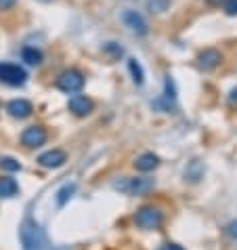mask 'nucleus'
<instances>
[{
	"label": "nucleus",
	"mask_w": 237,
	"mask_h": 250,
	"mask_svg": "<svg viewBox=\"0 0 237 250\" xmlns=\"http://www.w3.org/2000/svg\"><path fill=\"white\" fill-rule=\"evenodd\" d=\"M168 6H170V0H149L151 13H164L168 11Z\"/></svg>",
	"instance_id": "aec40b11"
},
{
	"label": "nucleus",
	"mask_w": 237,
	"mask_h": 250,
	"mask_svg": "<svg viewBox=\"0 0 237 250\" xmlns=\"http://www.w3.org/2000/svg\"><path fill=\"white\" fill-rule=\"evenodd\" d=\"M21 59L27 65H40L42 63V53H40L36 46H25L21 51Z\"/></svg>",
	"instance_id": "4468645a"
},
{
	"label": "nucleus",
	"mask_w": 237,
	"mask_h": 250,
	"mask_svg": "<svg viewBox=\"0 0 237 250\" xmlns=\"http://www.w3.org/2000/svg\"><path fill=\"white\" fill-rule=\"evenodd\" d=\"M158 164H159V158L156 154H141L137 160H135V168L137 170H141V172H149L153 168H158Z\"/></svg>",
	"instance_id": "f8f14e48"
},
{
	"label": "nucleus",
	"mask_w": 237,
	"mask_h": 250,
	"mask_svg": "<svg viewBox=\"0 0 237 250\" xmlns=\"http://www.w3.org/2000/svg\"><path fill=\"white\" fill-rule=\"evenodd\" d=\"M159 250H183V248H180L178 244H166V246H162Z\"/></svg>",
	"instance_id": "a878e982"
},
{
	"label": "nucleus",
	"mask_w": 237,
	"mask_h": 250,
	"mask_svg": "<svg viewBox=\"0 0 237 250\" xmlns=\"http://www.w3.org/2000/svg\"><path fill=\"white\" fill-rule=\"evenodd\" d=\"M0 168L17 172V170H21V164H19L15 158H0Z\"/></svg>",
	"instance_id": "a211bd4d"
},
{
	"label": "nucleus",
	"mask_w": 237,
	"mask_h": 250,
	"mask_svg": "<svg viewBox=\"0 0 237 250\" xmlns=\"http://www.w3.org/2000/svg\"><path fill=\"white\" fill-rule=\"evenodd\" d=\"M227 0H206V4H210V6H225Z\"/></svg>",
	"instance_id": "393cba45"
},
{
	"label": "nucleus",
	"mask_w": 237,
	"mask_h": 250,
	"mask_svg": "<svg viewBox=\"0 0 237 250\" xmlns=\"http://www.w3.org/2000/svg\"><path fill=\"white\" fill-rule=\"evenodd\" d=\"M229 105H231V107H237V86L233 88L231 93H229Z\"/></svg>",
	"instance_id": "b1692460"
},
{
	"label": "nucleus",
	"mask_w": 237,
	"mask_h": 250,
	"mask_svg": "<svg viewBox=\"0 0 237 250\" xmlns=\"http://www.w3.org/2000/svg\"><path fill=\"white\" fill-rule=\"evenodd\" d=\"M0 82L9 86H23L27 82V72L17 63H0Z\"/></svg>",
	"instance_id": "39448f33"
},
{
	"label": "nucleus",
	"mask_w": 237,
	"mask_h": 250,
	"mask_svg": "<svg viewBox=\"0 0 237 250\" xmlns=\"http://www.w3.org/2000/svg\"><path fill=\"white\" fill-rule=\"evenodd\" d=\"M6 112H9V116H13V118L25 120V118L32 116L34 105L27 99H13V101L6 103Z\"/></svg>",
	"instance_id": "9b49d317"
},
{
	"label": "nucleus",
	"mask_w": 237,
	"mask_h": 250,
	"mask_svg": "<svg viewBox=\"0 0 237 250\" xmlns=\"http://www.w3.org/2000/svg\"><path fill=\"white\" fill-rule=\"evenodd\" d=\"M222 9H225V13H227V15H231V17L237 15V0H227Z\"/></svg>",
	"instance_id": "412c9836"
},
{
	"label": "nucleus",
	"mask_w": 237,
	"mask_h": 250,
	"mask_svg": "<svg viewBox=\"0 0 237 250\" xmlns=\"http://www.w3.org/2000/svg\"><path fill=\"white\" fill-rule=\"evenodd\" d=\"M84 74L80 72V69H65V72H61L57 76V80H55V86L59 88V91H63L67 95H72V93H78L84 88Z\"/></svg>",
	"instance_id": "7ed1b4c3"
},
{
	"label": "nucleus",
	"mask_w": 237,
	"mask_h": 250,
	"mask_svg": "<svg viewBox=\"0 0 237 250\" xmlns=\"http://www.w3.org/2000/svg\"><path fill=\"white\" fill-rule=\"evenodd\" d=\"M74 191H76V185H74V183H67V185L61 187V189L57 191V206H65L67 200L72 198Z\"/></svg>",
	"instance_id": "f3484780"
},
{
	"label": "nucleus",
	"mask_w": 237,
	"mask_h": 250,
	"mask_svg": "<svg viewBox=\"0 0 237 250\" xmlns=\"http://www.w3.org/2000/svg\"><path fill=\"white\" fill-rule=\"evenodd\" d=\"M67 109L74 116L84 118V116H88L90 112H93V101H90L88 97H84V95H74L72 99L67 101Z\"/></svg>",
	"instance_id": "9d476101"
},
{
	"label": "nucleus",
	"mask_w": 237,
	"mask_h": 250,
	"mask_svg": "<svg viewBox=\"0 0 237 250\" xmlns=\"http://www.w3.org/2000/svg\"><path fill=\"white\" fill-rule=\"evenodd\" d=\"M135 223L137 227L145 229V231H151V229L162 227L164 223V212L156 206H141L135 214Z\"/></svg>",
	"instance_id": "20e7f679"
},
{
	"label": "nucleus",
	"mask_w": 237,
	"mask_h": 250,
	"mask_svg": "<svg viewBox=\"0 0 237 250\" xmlns=\"http://www.w3.org/2000/svg\"><path fill=\"white\" fill-rule=\"evenodd\" d=\"M103 51H105L111 59H120V57H122V53H124V51H122V46H120V44H116V42H107L105 46H103Z\"/></svg>",
	"instance_id": "6ab92c4d"
},
{
	"label": "nucleus",
	"mask_w": 237,
	"mask_h": 250,
	"mask_svg": "<svg viewBox=\"0 0 237 250\" xmlns=\"http://www.w3.org/2000/svg\"><path fill=\"white\" fill-rule=\"evenodd\" d=\"M65 162H67V154L63 149H48L38 156V164L42 166V168H59V166H63Z\"/></svg>",
	"instance_id": "1a4fd4ad"
},
{
	"label": "nucleus",
	"mask_w": 237,
	"mask_h": 250,
	"mask_svg": "<svg viewBox=\"0 0 237 250\" xmlns=\"http://www.w3.org/2000/svg\"><path fill=\"white\" fill-rule=\"evenodd\" d=\"M201 177H204V164H201L199 160H193L185 170V179H189L191 183H198Z\"/></svg>",
	"instance_id": "2eb2a0df"
},
{
	"label": "nucleus",
	"mask_w": 237,
	"mask_h": 250,
	"mask_svg": "<svg viewBox=\"0 0 237 250\" xmlns=\"http://www.w3.org/2000/svg\"><path fill=\"white\" fill-rule=\"evenodd\" d=\"M48 139V133L42 124H34V126H27L21 133V145L27 149H36L40 145H44Z\"/></svg>",
	"instance_id": "423d86ee"
},
{
	"label": "nucleus",
	"mask_w": 237,
	"mask_h": 250,
	"mask_svg": "<svg viewBox=\"0 0 237 250\" xmlns=\"http://www.w3.org/2000/svg\"><path fill=\"white\" fill-rule=\"evenodd\" d=\"M222 63V53L218 48H204L198 55V67L201 72H212Z\"/></svg>",
	"instance_id": "6e6552de"
},
{
	"label": "nucleus",
	"mask_w": 237,
	"mask_h": 250,
	"mask_svg": "<svg viewBox=\"0 0 237 250\" xmlns=\"http://www.w3.org/2000/svg\"><path fill=\"white\" fill-rule=\"evenodd\" d=\"M122 21H124V25H126L132 34H137V36H147L149 27H147V21L143 19L141 13H137L132 9H126L122 13Z\"/></svg>",
	"instance_id": "0eeeda50"
},
{
	"label": "nucleus",
	"mask_w": 237,
	"mask_h": 250,
	"mask_svg": "<svg viewBox=\"0 0 237 250\" xmlns=\"http://www.w3.org/2000/svg\"><path fill=\"white\" fill-rule=\"evenodd\" d=\"M19 238H21L23 250H51L44 235V229L40 227L34 219H25L19 229Z\"/></svg>",
	"instance_id": "f257e3e1"
},
{
	"label": "nucleus",
	"mask_w": 237,
	"mask_h": 250,
	"mask_svg": "<svg viewBox=\"0 0 237 250\" xmlns=\"http://www.w3.org/2000/svg\"><path fill=\"white\" fill-rule=\"evenodd\" d=\"M128 72H130V76H132V80H135L137 86H141L145 82V72H143V67H141V63H138L137 59H128Z\"/></svg>",
	"instance_id": "dca6fc26"
},
{
	"label": "nucleus",
	"mask_w": 237,
	"mask_h": 250,
	"mask_svg": "<svg viewBox=\"0 0 237 250\" xmlns=\"http://www.w3.org/2000/svg\"><path fill=\"white\" fill-rule=\"evenodd\" d=\"M111 187L120 193H126V196H147L149 191H153L156 183L147 177H122L114 181Z\"/></svg>",
	"instance_id": "f03ea898"
},
{
	"label": "nucleus",
	"mask_w": 237,
	"mask_h": 250,
	"mask_svg": "<svg viewBox=\"0 0 237 250\" xmlns=\"http://www.w3.org/2000/svg\"><path fill=\"white\" fill-rule=\"evenodd\" d=\"M40 2H51V0H40Z\"/></svg>",
	"instance_id": "bb28decb"
},
{
	"label": "nucleus",
	"mask_w": 237,
	"mask_h": 250,
	"mask_svg": "<svg viewBox=\"0 0 237 250\" xmlns=\"http://www.w3.org/2000/svg\"><path fill=\"white\" fill-rule=\"evenodd\" d=\"M17 191H19V185L15 179L0 177V198H13V196H17Z\"/></svg>",
	"instance_id": "ddd939ff"
},
{
	"label": "nucleus",
	"mask_w": 237,
	"mask_h": 250,
	"mask_svg": "<svg viewBox=\"0 0 237 250\" xmlns=\"http://www.w3.org/2000/svg\"><path fill=\"white\" fill-rule=\"evenodd\" d=\"M227 233L231 235L233 240H237V221H231V223L227 225Z\"/></svg>",
	"instance_id": "4be33fe9"
},
{
	"label": "nucleus",
	"mask_w": 237,
	"mask_h": 250,
	"mask_svg": "<svg viewBox=\"0 0 237 250\" xmlns=\"http://www.w3.org/2000/svg\"><path fill=\"white\" fill-rule=\"evenodd\" d=\"M15 2H17V0H0V11L13 9V6H15Z\"/></svg>",
	"instance_id": "5701e85b"
}]
</instances>
